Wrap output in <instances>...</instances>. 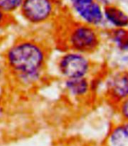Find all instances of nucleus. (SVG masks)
<instances>
[{
  "mask_svg": "<svg viewBox=\"0 0 128 146\" xmlns=\"http://www.w3.org/2000/svg\"><path fill=\"white\" fill-rule=\"evenodd\" d=\"M48 61L46 48L33 38H20L5 53L7 72L18 85L30 88L43 78Z\"/></svg>",
  "mask_w": 128,
  "mask_h": 146,
  "instance_id": "nucleus-1",
  "label": "nucleus"
},
{
  "mask_svg": "<svg viewBox=\"0 0 128 146\" xmlns=\"http://www.w3.org/2000/svg\"><path fill=\"white\" fill-rule=\"evenodd\" d=\"M63 39L67 50L84 54L95 51L100 42L99 36L94 27L82 22L69 26Z\"/></svg>",
  "mask_w": 128,
  "mask_h": 146,
  "instance_id": "nucleus-2",
  "label": "nucleus"
},
{
  "mask_svg": "<svg viewBox=\"0 0 128 146\" xmlns=\"http://www.w3.org/2000/svg\"><path fill=\"white\" fill-rule=\"evenodd\" d=\"M56 0H24L19 12L31 25H42L51 21L57 13Z\"/></svg>",
  "mask_w": 128,
  "mask_h": 146,
  "instance_id": "nucleus-3",
  "label": "nucleus"
},
{
  "mask_svg": "<svg viewBox=\"0 0 128 146\" xmlns=\"http://www.w3.org/2000/svg\"><path fill=\"white\" fill-rule=\"evenodd\" d=\"M57 69L64 79L86 77L90 69V62L85 54L67 50L57 62Z\"/></svg>",
  "mask_w": 128,
  "mask_h": 146,
  "instance_id": "nucleus-4",
  "label": "nucleus"
},
{
  "mask_svg": "<svg viewBox=\"0 0 128 146\" xmlns=\"http://www.w3.org/2000/svg\"><path fill=\"white\" fill-rule=\"evenodd\" d=\"M68 3L80 22L92 27L103 23V11L96 0H68Z\"/></svg>",
  "mask_w": 128,
  "mask_h": 146,
  "instance_id": "nucleus-5",
  "label": "nucleus"
},
{
  "mask_svg": "<svg viewBox=\"0 0 128 146\" xmlns=\"http://www.w3.org/2000/svg\"><path fill=\"white\" fill-rule=\"evenodd\" d=\"M63 88L69 96L75 99H82L88 94L90 84L86 77L67 78L64 80Z\"/></svg>",
  "mask_w": 128,
  "mask_h": 146,
  "instance_id": "nucleus-6",
  "label": "nucleus"
},
{
  "mask_svg": "<svg viewBox=\"0 0 128 146\" xmlns=\"http://www.w3.org/2000/svg\"><path fill=\"white\" fill-rule=\"evenodd\" d=\"M103 17L117 28H124L128 26V15L115 6L105 7L103 11Z\"/></svg>",
  "mask_w": 128,
  "mask_h": 146,
  "instance_id": "nucleus-7",
  "label": "nucleus"
},
{
  "mask_svg": "<svg viewBox=\"0 0 128 146\" xmlns=\"http://www.w3.org/2000/svg\"><path fill=\"white\" fill-rule=\"evenodd\" d=\"M110 92L115 98L118 100L128 96V75L118 76L113 80L110 86Z\"/></svg>",
  "mask_w": 128,
  "mask_h": 146,
  "instance_id": "nucleus-8",
  "label": "nucleus"
},
{
  "mask_svg": "<svg viewBox=\"0 0 128 146\" xmlns=\"http://www.w3.org/2000/svg\"><path fill=\"white\" fill-rule=\"evenodd\" d=\"M112 146H128V125L119 127L111 136Z\"/></svg>",
  "mask_w": 128,
  "mask_h": 146,
  "instance_id": "nucleus-9",
  "label": "nucleus"
},
{
  "mask_svg": "<svg viewBox=\"0 0 128 146\" xmlns=\"http://www.w3.org/2000/svg\"><path fill=\"white\" fill-rule=\"evenodd\" d=\"M24 0H0V9L7 15L19 12Z\"/></svg>",
  "mask_w": 128,
  "mask_h": 146,
  "instance_id": "nucleus-10",
  "label": "nucleus"
},
{
  "mask_svg": "<svg viewBox=\"0 0 128 146\" xmlns=\"http://www.w3.org/2000/svg\"><path fill=\"white\" fill-rule=\"evenodd\" d=\"M111 38L118 48L122 50H128V30L118 28L111 33Z\"/></svg>",
  "mask_w": 128,
  "mask_h": 146,
  "instance_id": "nucleus-11",
  "label": "nucleus"
},
{
  "mask_svg": "<svg viewBox=\"0 0 128 146\" xmlns=\"http://www.w3.org/2000/svg\"><path fill=\"white\" fill-rule=\"evenodd\" d=\"M9 20V16L0 9V28L4 27L8 23Z\"/></svg>",
  "mask_w": 128,
  "mask_h": 146,
  "instance_id": "nucleus-12",
  "label": "nucleus"
},
{
  "mask_svg": "<svg viewBox=\"0 0 128 146\" xmlns=\"http://www.w3.org/2000/svg\"><path fill=\"white\" fill-rule=\"evenodd\" d=\"M121 110V113L123 116L128 120V96L126 97L124 102H122Z\"/></svg>",
  "mask_w": 128,
  "mask_h": 146,
  "instance_id": "nucleus-13",
  "label": "nucleus"
},
{
  "mask_svg": "<svg viewBox=\"0 0 128 146\" xmlns=\"http://www.w3.org/2000/svg\"><path fill=\"white\" fill-rule=\"evenodd\" d=\"M7 69L5 67L4 62H2L0 60V82L3 79V78L5 77V72H6Z\"/></svg>",
  "mask_w": 128,
  "mask_h": 146,
  "instance_id": "nucleus-14",
  "label": "nucleus"
}]
</instances>
